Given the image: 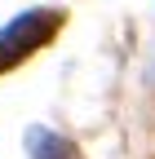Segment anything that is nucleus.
<instances>
[{"label": "nucleus", "mask_w": 155, "mask_h": 159, "mask_svg": "<svg viewBox=\"0 0 155 159\" xmlns=\"http://www.w3.org/2000/svg\"><path fill=\"white\" fill-rule=\"evenodd\" d=\"M27 155L31 159H80L75 142H67V137L53 133V128H31L27 133Z\"/></svg>", "instance_id": "obj_2"}, {"label": "nucleus", "mask_w": 155, "mask_h": 159, "mask_svg": "<svg viewBox=\"0 0 155 159\" xmlns=\"http://www.w3.org/2000/svg\"><path fill=\"white\" fill-rule=\"evenodd\" d=\"M58 27H62V13L58 9H27V13H18L13 22L0 31V71L27 62L35 49H45Z\"/></svg>", "instance_id": "obj_1"}]
</instances>
